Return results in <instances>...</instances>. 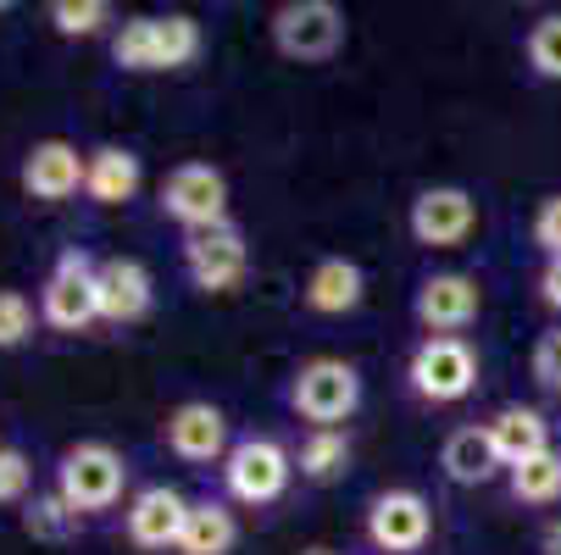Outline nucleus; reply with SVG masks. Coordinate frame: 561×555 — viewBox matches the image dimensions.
I'll return each instance as SVG.
<instances>
[{"instance_id":"nucleus-7","label":"nucleus","mask_w":561,"mask_h":555,"mask_svg":"<svg viewBox=\"0 0 561 555\" xmlns=\"http://www.w3.org/2000/svg\"><path fill=\"white\" fill-rule=\"evenodd\" d=\"M184 273L201 294H228L251 273V240L239 222H217L201 233H184Z\"/></svg>"},{"instance_id":"nucleus-34","label":"nucleus","mask_w":561,"mask_h":555,"mask_svg":"<svg viewBox=\"0 0 561 555\" xmlns=\"http://www.w3.org/2000/svg\"><path fill=\"white\" fill-rule=\"evenodd\" d=\"M556 401H561V389H556Z\"/></svg>"},{"instance_id":"nucleus-28","label":"nucleus","mask_w":561,"mask_h":555,"mask_svg":"<svg viewBox=\"0 0 561 555\" xmlns=\"http://www.w3.org/2000/svg\"><path fill=\"white\" fill-rule=\"evenodd\" d=\"M28 484H34V466L23 450L0 444V506H23L28 500Z\"/></svg>"},{"instance_id":"nucleus-6","label":"nucleus","mask_w":561,"mask_h":555,"mask_svg":"<svg viewBox=\"0 0 561 555\" xmlns=\"http://www.w3.org/2000/svg\"><path fill=\"white\" fill-rule=\"evenodd\" d=\"M95 267L84 251H61L45 289H39V323L56 334H84L90 323H101V305H95Z\"/></svg>"},{"instance_id":"nucleus-30","label":"nucleus","mask_w":561,"mask_h":555,"mask_svg":"<svg viewBox=\"0 0 561 555\" xmlns=\"http://www.w3.org/2000/svg\"><path fill=\"white\" fill-rule=\"evenodd\" d=\"M534 378L545 389H561V328L539 334V345H534Z\"/></svg>"},{"instance_id":"nucleus-4","label":"nucleus","mask_w":561,"mask_h":555,"mask_svg":"<svg viewBox=\"0 0 561 555\" xmlns=\"http://www.w3.org/2000/svg\"><path fill=\"white\" fill-rule=\"evenodd\" d=\"M345 34H351V18L345 7H334V0H284V7L273 12V45L278 56L289 61H334L345 50Z\"/></svg>"},{"instance_id":"nucleus-25","label":"nucleus","mask_w":561,"mask_h":555,"mask_svg":"<svg viewBox=\"0 0 561 555\" xmlns=\"http://www.w3.org/2000/svg\"><path fill=\"white\" fill-rule=\"evenodd\" d=\"M72 522H78V511L50 489V495H34L28 506H23V533L28 539H45V544H61L67 533H72Z\"/></svg>"},{"instance_id":"nucleus-26","label":"nucleus","mask_w":561,"mask_h":555,"mask_svg":"<svg viewBox=\"0 0 561 555\" xmlns=\"http://www.w3.org/2000/svg\"><path fill=\"white\" fill-rule=\"evenodd\" d=\"M528 67L539 78H550V84H561V12H545L534 28H528Z\"/></svg>"},{"instance_id":"nucleus-8","label":"nucleus","mask_w":561,"mask_h":555,"mask_svg":"<svg viewBox=\"0 0 561 555\" xmlns=\"http://www.w3.org/2000/svg\"><path fill=\"white\" fill-rule=\"evenodd\" d=\"M412 394L428 406H456L478 389V350L467 339H423L412 350Z\"/></svg>"},{"instance_id":"nucleus-15","label":"nucleus","mask_w":561,"mask_h":555,"mask_svg":"<svg viewBox=\"0 0 561 555\" xmlns=\"http://www.w3.org/2000/svg\"><path fill=\"white\" fill-rule=\"evenodd\" d=\"M184 522H190V500H184L173 484L139 489V495L128 500V511H123V528H128V544H134V550H179Z\"/></svg>"},{"instance_id":"nucleus-1","label":"nucleus","mask_w":561,"mask_h":555,"mask_svg":"<svg viewBox=\"0 0 561 555\" xmlns=\"http://www.w3.org/2000/svg\"><path fill=\"white\" fill-rule=\"evenodd\" d=\"M201 23L190 12H156V18H128L112 34V61L123 72H184L201 61Z\"/></svg>"},{"instance_id":"nucleus-29","label":"nucleus","mask_w":561,"mask_h":555,"mask_svg":"<svg viewBox=\"0 0 561 555\" xmlns=\"http://www.w3.org/2000/svg\"><path fill=\"white\" fill-rule=\"evenodd\" d=\"M534 245L545 251V262L561 256V195H545L534 211Z\"/></svg>"},{"instance_id":"nucleus-13","label":"nucleus","mask_w":561,"mask_h":555,"mask_svg":"<svg viewBox=\"0 0 561 555\" xmlns=\"http://www.w3.org/2000/svg\"><path fill=\"white\" fill-rule=\"evenodd\" d=\"M84 173H90V155H78L72 139H34L23 167H18V184H23L28 200L61 206L84 189Z\"/></svg>"},{"instance_id":"nucleus-9","label":"nucleus","mask_w":561,"mask_h":555,"mask_svg":"<svg viewBox=\"0 0 561 555\" xmlns=\"http://www.w3.org/2000/svg\"><path fill=\"white\" fill-rule=\"evenodd\" d=\"M407 228L423 251H461L478 228V200L461 184H428V189H417Z\"/></svg>"},{"instance_id":"nucleus-23","label":"nucleus","mask_w":561,"mask_h":555,"mask_svg":"<svg viewBox=\"0 0 561 555\" xmlns=\"http://www.w3.org/2000/svg\"><path fill=\"white\" fill-rule=\"evenodd\" d=\"M506 489L517 506H556L561 500V450H545V455H528L506 472Z\"/></svg>"},{"instance_id":"nucleus-32","label":"nucleus","mask_w":561,"mask_h":555,"mask_svg":"<svg viewBox=\"0 0 561 555\" xmlns=\"http://www.w3.org/2000/svg\"><path fill=\"white\" fill-rule=\"evenodd\" d=\"M539 555H561V517L545 522V533H539Z\"/></svg>"},{"instance_id":"nucleus-33","label":"nucleus","mask_w":561,"mask_h":555,"mask_svg":"<svg viewBox=\"0 0 561 555\" xmlns=\"http://www.w3.org/2000/svg\"><path fill=\"white\" fill-rule=\"evenodd\" d=\"M300 555H340V550H329V544H306Z\"/></svg>"},{"instance_id":"nucleus-20","label":"nucleus","mask_w":561,"mask_h":555,"mask_svg":"<svg viewBox=\"0 0 561 555\" xmlns=\"http://www.w3.org/2000/svg\"><path fill=\"white\" fill-rule=\"evenodd\" d=\"M484 428H490V439H495V450H501L506 472H512L517 461H528V455H545V450H550V423H545L534 406H501Z\"/></svg>"},{"instance_id":"nucleus-18","label":"nucleus","mask_w":561,"mask_h":555,"mask_svg":"<svg viewBox=\"0 0 561 555\" xmlns=\"http://www.w3.org/2000/svg\"><path fill=\"white\" fill-rule=\"evenodd\" d=\"M439 466H445V478H450V484L472 489V484H490L506 461H501L490 428L467 423V428H450V433H445V444H439Z\"/></svg>"},{"instance_id":"nucleus-2","label":"nucleus","mask_w":561,"mask_h":555,"mask_svg":"<svg viewBox=\"0 0 561 555\" xmlns=\"http://www.w3.org/2000/svg\"><path fill=\"white\" fill-rule=\"evenodd\" d=\"M123 484H128V455L106 439H78L72 450H61L56 461V495L78 511H112L123 500Z\"/></svg>"},{"instance_id":"nucleus-14","label":"nucleus","mask_w":561,"mask_h":555,"mask_svg":"<svg viewBox=\"0 0 561 555\" xmlns=\"http://www.w3.org/2000/svg\"><path fill=\"white\" fill-rule=\"evenodd\" d=\"M95 305H101V323L112 328H128V323H145L150 305H156V278L145 262L134 256H106L95 267Z\"/></svg>"},{"instance_id":"nucleus-21","label":"nucleus","mask_w":561,"mask_h":555,"mask_svg":"<svg viewBox=\"0 0 561 555\" xmlns=\"http://www.w3.org/2000/svg\"><path fill=\"white\" fill-rule=\"evenodd\" d=\"M239 544V517L222 500H190V522L179 539V555H228Z\"/></svg>"},{"instance_id":"nucleus-27","label":"nucleus","mask_w":561,"mask_h":555,"mask_svg":"<svg viewBox=\"0 0 561 555\" xmlns=\"http://www.w3.org/2000/svg\"><path fill=\"white\" fill-rule=\"evenodd\" d=\"M34 334V305L23 289H0V350H18Z\"/></svg>"},{"instance_id":"nucleus-31","label":"nucleus","mask_w":561,"mask_h":555,"mask_svg":"<svg viewBox=\"0 0 561 555\" xmlns=\"http://www.w3.org/2000/svg\"><path fill=\"white\" fill-rule=\"evenodd\" d=\"M539 300H545L550 311H561V256L545 262V273H539Z\"/></svg>"},{"instance_id":"nucleus-10","label":"nucleus","mask_w":561,"mask_h":555,"mask_svg":"<svg viewBox=\"0 0 561 555\" xmlns=\"http://www.w3.org/2000/svg\"><path fill=\"white\" fill-rule=\"evenodd\" d=\"M484 311V289L467 273H428L412 294V316L428 339H461V328L478 323Z\"/></svg>"},{"instance_id":"nucleus-24","label":"nucleus","mask_w":561,"mask_h":555,"mask_svg":"<svg viewBox=\"0 0 561 555\" xmlns=\"http://www.w3.org/2000/svg\"><path fill=\"white\" fill-rule=\"evenodd\" d=\"M45 18H50V28L61 39H95V34H106L117 23L112 0H50Z\"/></svg>"},{"instance_id":"nucleus-11","label":"nucleus","mask_w":561,"mask_h":555,"mask_svg":"<svg viewBox=\"0 0 561 555\" xmlns=\"http://www.w3.org/2000/svg\"><path fill=\"white\" fill-rule=\"evenodd\" d=\"M162 211L184 233H201V228L228 222V178H222V167H211V162H179L162 178Z\"/></svg>"},{"instance_id":"nucleus-22","label":"nucleus","mask_w":561,"mask_h":555,"mask_svg":"<svg viewBox=\"0 0 561 555\" xmlns=\"http://www.w3.org/2000/svg\"><path fill=\"white\" fill-rule=\"evenodd\" d=\"M295 466H300V478L306 484H334L345 478V466H351V433L345 428H311L295 450Z\"/></svg>"},{"instance_id":"nucleus-19","label":"nucleus","mask_w":561,"mask_h":555,"mask_svg":"<svg viewBox=\"0 0 561 555\" xmlns=\"http://www.w3.org/2000/svg\"><path fill=\"white\" fill-rule=\"evenodd\" d=\"M145 184V167L128 144H101L90 150V173H84V195L95 206H128Z\"/></svg>"},{"instance_id":"nucleus-17","label":"nucleus","mask_w":561,"mask_h":555,"mask_svg":"<svg viewBox=\"0 0 561 555\" xmlns=\"http://www.w3.org/2000/svg\"><path fill=\"white\" fill-rule=\"evenodd\" d=\"M300 300H306V311H317V316H351V311L367 300V273H362V262H351V256H323V262L306 273Z\"/></svg>"},{"instance_id":"nucleus-5","label":"nucleus","mask_w":561,"mask_h":555,"mask_svg":"<svg viewBox=\"0 0 561 555\" xmlns=\"http://www.w3.org/2000/svg\"><path fill=\"white\" fill-rule=\"evenodd\" d=\"M289 478H295V455L278 439H267V433L239 439L228 450V461H222V489L239 506H273L289 489Z\"/></svg>"},{"instance_id":"nucleus-16","label":"nucleus","mask_w":561,"mask_h":555,"mask_svg":"<svg viewBox=\"0 0 561 555\" xmlns=\"http://www.w3.org/2000/svg\"><path fill=\"white\" fill-rule=\"evenodd\" d=\"M162 439H168V450L179 455V461H190V466H206V461H228V417H222V406H211V401H184V406H173L168 412V423H162Z\"/></svg>"},{"instance_id":"nucleus-3","label":"nucleus","mask_w":561,"mask_h":555,"mask_svg":"<svg viewBox=\"0 0 561 555\" xmlns=\"http://www.w3.org/2000/svg\"><path fill=\"white\" fill-rule=\"evenodd\" d=\"M362 406V372L340 356H311L289 378V412L311 428H340Z\"/></svg>"},{"instance_id":"nucleus-12","label":"nucleus","mask_w":561,"mask_h":555,"mask_svg":"<svg viewBox=\"0 0 561 555\" xmlns=\"http://www.w3.org/2000/svg\"><path fill=\"white\" fill-rule=\"evenodd\" d=\"M434 533V506L417 489H383L367 506V539L383 555H417Z\"/></svg>"}]
</instances>
